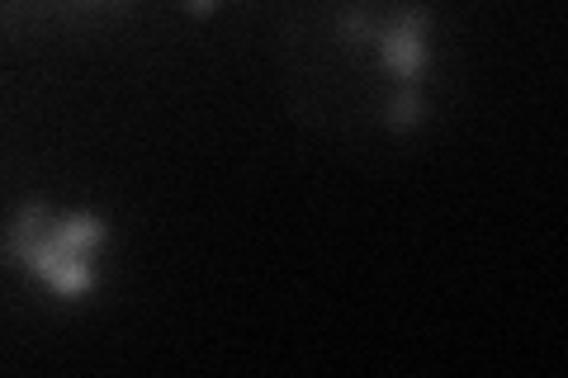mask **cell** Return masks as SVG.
<instances>
[{"label": "cell", "instance_id": "obj_3", "mask_svg": "<svg viewBox=\"0 0 568 378\" xmlns=\"http://www.w3.org/2000/svg\"><path fill=\"white\" fill-rule=\"evenodd\" d=\"M422 90L417 85H398V95H394V104H388V123L394 129H413V123L422 119Z\"/></svg>", "mask_w": 568, "mask_h": 378}, {"label": "cell", "instance_id": "obj_1", "mask_svg": "<svg viewBox=\"0 0 568 378\" xmlns=\"http://www.w3.org/2000/svg\"><path fill=\"white\" fill-rule=\"evenodd\" d=\"M110 242L100 213H58L48 204H24L6 227V256L39 289L62 303H81L100 279V251Z\"/></svg>", "mask_w": 568, "mask_h": 378}, {"label": "cell", "instance_id": "obj_2", "mask_svg": "<svg viewBox=\"0 0 568 378\" xmlns=\"http://www.w3.org/2000/svg\"><path fill=\"white\" fill-rule=\"evenodd\" d=\"M375 52H379V62L394 71L398 85L422 90L426 71H432V20H426V10H403L388 24H379Z\"/></svg>", "mask_w": 568, "mask_h": 378}]
</instances>
